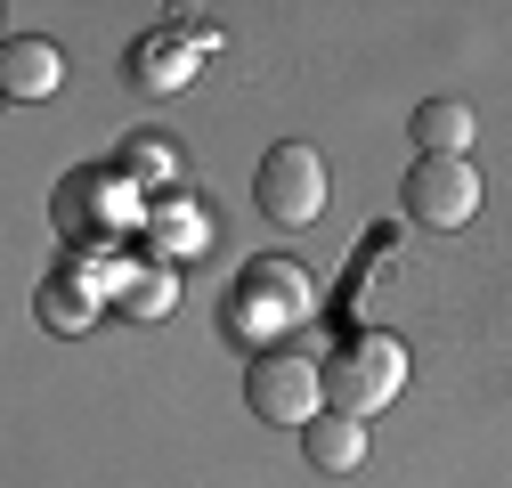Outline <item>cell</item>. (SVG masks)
<instances>
[{
    "mask_svg": "<svg viewBox=\"0 0 512 488\" xmlns=\"http://www.w3.org/2000/svg\"><path fill=\"white\" fill-rule=\"evenodd\" d=\"M309 310H317L309 269L285 261V253H269V261H244V277H236V293H228V334L277 350L293 326H309Z\"/></svg>",
    "mask_w": 512,
    "mask_h": 488,
    "instance_id": "cell-1",
    "label": "cell"
},
{
    "mask_svg": "<svg viewBox=\"0 0 512 488\" xmlns=\"http://www.w3.org/2000/svg\"><path fill=\"white\" fill-rule=\"evenodd\" d=\"M244 407L261 415V423L309 432V423L326 415V358H309V350H293V342L252 350V366H244Z\"/></svg>",
    "mask_w": 512,
    "mask_h": 488,
    "instance_id": "cell-3",
    "label": "cell"
},
{
    "mask_svg": "<svg viewBox=\"0 0 512 488\" xmlns=\"http://www.w3.org/2000/svg\"><path fill=\"white\" fill-rule=\"evenodd\" d=\"M57 220H66L74 244H106L122 228H147V212H139V196H131L122 171H74L66 188H57Z\"/></svg>",
    "mask_w": 512,
    "mask_h": 488,
    "instance_id": "cell-6",
    "label": "cell"
},
{
    "mask_svg": "<svg viewBox=\"0 0 512 488\" xmlns=\"http://www.w3.org/2000/svg\"><path fill=\"white\" fill-rule=\"evenodd\" d=\"M122 179H131V188H171L179 179V147L163 139V131H139L131 147H122V163H114Z\"/></svg>",
    "mask_w": 512,
    "mask_h": 488,
    "instance_id": "cell-13",
    "label": "cell"
},
{
    "mask_svg": "<svg viewBox=\"0 0 512 488\" xmlns=\"http://www.w3.org/2000/svg\"><path fill=\"white\" fill-rule=\"evenodd\" d=\"M0 90H9V98H57V90H66V49H57V41H41V33H9V41H0Z\"/></svg>",
    "mask_w": 512,
    "mask_h": 488,
    "instance_id": "cell-7",
    "label": "cell"
},
{
    "mask_svg": "<svg viewBox=\"0 0 512 488\" xmlns=\"http://www.w3.org/2000/svg\"><path fill=\"white\" fill-rule=\"evenodd\" d=\"M407 139H415L423 155L464 163V147L480 139V114H472L464 98H423V106H415V122H407Z\"/></svg>",
    "mask_w": 512,
    "mask_h": 488,
    "instance_id": "cell-9",
    "label": "cell"
},
{
    "mask_svg": "<svg viewBox=\"0 0 512 488\" xmlns=\"http://www.w3.org/2000/svg\"><path fill=\"white\" fill-rule=\"evenodd\" d=\"M179 293H187V277H179V269H163V261H147V269L131 277V293L114 301V310H122V318H139V326H155V318H171V310H179Z\"/></svg>",
    "mask_w": 512,
    "mask_h": 488,
    "instance_id": "cell-12",
    "label": "cell"
},
{
    "mask_svg": "<svg viewBox=\"0 0 512 488\" xmlns=\"http://www.w3.org/2000/svg\"><path fill=\"white\" fill-rule=\"evenodd\" d=\"M399 391H407V342H399V334L374 326V334H350V342L326 350V407H334V415L374 423Z\"/></svg>",
    "mask_w": 512,
    "mask_h": 488,
    "instance_id": "cell-2",
    "label": "cell"
},
{
    "mask_svg": "<svg viewBox=\"0 0 512 488\" xmlns=\"http://www.w3.org/2000/svg\"><path fill=\"white\" fill-rule=\"evenodd\" d=\"M334 196V179H326V155L301 147V139H277L261 155V171H252V204H261L277 228H309L317 212H326Z\"/></svg>",
    "mask_w": 512,
    "mask_h": 488,
    "instance_id": "cell-4",
    "label": "cell"
},
{
    "mask_svg": "<svg viewBox=\"0 0 512 488\" xmlns=\"http://www.w3.org/2000/svg\"><path fill=\"white\" fill-rule=\"evenodd\" d=\"M147 244H155L163 269H171V261H196L204 244H212L204 204H196V196H163V204H147Z\"/></svg>",
    "mask_w": 512,
    "mask_h": 488,
    "instance_id": "cell-8",
    "label": "cell"
},
{
    "mask_svg": "<svg viewBox=\"0 0 512 488\" xmlns=\"http://www.w3.org/2000/svg\"><path fill=\"white\" fill-rule=\"evenodd\" d=\"M187 74H196V49H179V25L171 33H147L131 49V82L139 90H187Z\"/></svg>",
    "mask_w": 512,
    "mask_h": 488,
    "instance_id": "cell-11",
    "label": "cell"
},
{
    "mask_svg": "<svg viewBox=\"0 0 512 488\" xmlns=\"http://www.w3.org/2000/svg\"><path fill=\"white\" fill-rule=\"evenodd\" d=\"M366 448H374V440H366V423H358V415H334V407L301 432L309 472H358V464H366Z\"/></svg>",
    "mask_w": 512,
    "mask_h": 488,
    "instance_id": "cell-10",
    "label": "cell"
},
{
    "mask_svg": "<svg viewBox=\"0 0 512 488\" xmlns=\"http://www.w3.org/2000/svg\"><path fill=\"white\" fill-rule=\"evenodd\" d=\"M480 171H472V155L464 163H447V155H415V171H407V188H399V204H407V220L415 228H472L480 220Z\"/></svg>",
    "mask_w": 512,
    "mask_h": 488,
    "instance_id": "cell-5",
    "label": "cell"
}]
</instances>
